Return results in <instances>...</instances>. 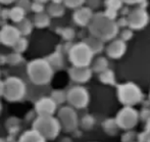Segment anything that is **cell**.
<instances>
[{
	"label": "cell",
	"mask_w": 150,
	"mask_h": 142,
	"mask_svg": "<svg viewBox=\"0 0 150 142\" xmlns=\"http://www.w3.org/2000/svg\"><path fill=\"white\" fill-rule=\"evenodd\" d=\"M90 31L97 37L110 38L117 32V26L112 20H109L104 13L94 14L91 20Z\"/></svg>",
	"instance_id": "1"
},
{
	"label": "cell",
	"mask_w": 150,
	"mask_h": 142,
	"mask_svg": "<svg viewBox=\"0 0 150 142\" xmlns=\"http://www.w3.org/2000/svg\"><path fill=\"white\" fill-rule=\"evenodd\" d=\"M28 74L33 83L43 85L51 79L52 70L48 61L43 59H35L28 65Z\"/></svg>",
	"instance_id": "2"
},
{
	"label": "cell",
	"mask_w": 150,
	"mask_h": 142,
	"mask_svg": "<svg viewBox=\"0 0 150 142\" xmlns=\"http://www.w3.org/2000/svg\"><path fill=\"white\" fill-rule=\"evenodd\" d=\"M4 87L5 97L8 100H18L25 94V84L18 78H8Z\"/></svg>",
	"instance_id": "3"
},
{
	"label": "cell",
	"mask_w": 150,
	"mask_h": 142,
	"mask_svg": "<svg viewBox=\"0 0 150 142\" xmlns=\"http://www.w3.org/2000/svg\"><path fill=\"white\" fill-rule=\"evenodd\" d=\"M148 21H149V16L147 14L146 10L140 7L132 10L128 16L129 26L134 29L143 28L148 23Z\"/></svg>",
	"instance_id": "4"
},
{
	"label": "cell",
	"mask_w": 150,
	"mask_h": 142,
	"mask_svg": "<svg viewBox=\"0 0 150 142\" xmlns=\"http://www.w3.org/2000/svg\"><path fill=\"white\" fill-rule=\"evenodd\" d=\"M21 32L18 28L11 26H4L0 31V41L7 46H14V44L21 39Z\"/></svg>",
	"instance_id": "5"
},
{
	"label": "cell",
	"mask_w": 150,
	"mask_h": 142,
	"mask_svg": "<svg viewBox=\"0 0 150 142\" xmlns=\"http://www.w3.org/2000/svg\"><path fill=\"white\" fill-rule=\"evenodd\" d=\"M90 56L91 54L89 49L83 44L75 46L71 51V59L78 65H87L89 62Z\"/></svg>",
	"instance_id": "6"
},
{
	"label": "cell",
	"mask_w": 150,
	"mask_h": 142,
	"mask_svg": "<svg viewBox=\"0 0 150 142\" xmlns=\"http://www.w3.org/2000/svg\"><path fill=\"white\" fill-rule=\"evenodd\" d=\"M52 121L47 116H41L39 119L36 120L34 123V128H35L36 132L39 133L41 136L46 137H52L53 136V128H50Z\"/></svg>",
	"instance_id": "7"
},
{
	"label": "cell",
	"mask_w": 150,
	"mask_h": 142,
	"mask_svg": "<svg viewBox=\"0 0 150 142\" xmlns=\"http://www.w3.org/2000/svg\"><path fill=\"white\" fill-rule=\"evenodd\" d=\"M93 13L90 7H81L77 9L74 13V20L78 25L86 26L92 20Z\"/></svg>",
	"instance_id": "8"
},
{
	"label": "cell",
	"mask_w": 150,
	"mask_h": 142,
	"mask_svg": "<svg viewBox=\"0 0 150 142\" xmlns=\"http://www.w3.org/2000/svg\"><path fill=\"white\" fill-rule=\"evenodd\" d=\"M52 107H53L52 100L47 98H42L36 104V109L41 116H46L50 111V109H52Z\"/></svg>",
	"instance_id": "9"
},
{
	"label": "cell",
	"mask_w": 150,
	"mask_h": 142,
	"mask_svg": "<svg viewBox=\"0 0 150 142\" xmlns=\"http://www.w3.org/2000/svg\"><path fill=\"white\" fill-rule=\"evenodd\" d=\"M25 11H26V10L21 7V6H16V7H13L9 11V18H11L13 22L20 23L24 20Z\"/></svg>",
	"instance_id": "10"
},
{
	"label": "cell",
	"mask_w": 150,
	"mask_h": 142,
	"mask_svg": "<svg viewBox=\"0 0 150 142\" xmlns=\"http://www.w3.org/2000/svg\"><path fill=\"white\" fill-rule=\"evenodd\" d=\"M48 13L52 16H61L64 13V7L61 3H54L52 2L48 6Z\"/></svg>",
	"instance_id": "11"
},
{
	"label": "cell",
	"mask_w": 150,
	"mask_h": 142,
	"mask_svg": "<svg viewBox=\"0 0 150 142\" xmlns=\"http://www.w3.org/2000/svg\"><path fill=\"white\" fill-rule=\"evenodd\" d=\"M50 23L49 16H47L44 12H40V13H37L35 16V25L39 28H44V27L48 26Z\"/></svg>",
	"instance_id": "12"
},
{
	"label": "cell",
	"mask_w": 150,
	"mask_h": 142,
	"mask_svg": "<svg viewBox=\"0 0 150 142\" xmlns=\"http://www.w3.org/2000/svg\"><path fill=\"white\" fill-rule=\"evenodd\" d=\"M32 24L30 21H28L27 18H24L22 22L18 23V31L21 32V34H24V35H27V34L31 33L32 31Z\"/></svg>",
	"instance_id": "13"
},
{
	"label": "cell",
	"mask_w": 150,
	"mask_h": 142,
	"mask_svg": "<svg viewBox=\"0 0 150 142\" xmlns=\"http://www.w3.org/2000/svg\"><path fill=\"white\" fill-rule=\"evenodd\" d=\"M122 50H124L122 44L120 43V42H115V43H113L112 45L110 46V48H109V53L112 56H117L122 53Z\"/></svg>",
	"instance_id": "14"
},
{
	"label": "cell",
	"mask_w": 150,
	"mask_h": 142,
	"mask_svg": "<svg viewBox=\"0 0 150 142\" xmlns=\"http://www.w3.org/2000/svg\"><path fill=\"white\" fill-rule=\"evenodd\" d=\"M122 0H105V6H106V8L117 10V11L122 8Z\"/></svg>",
	"instance_id": "15"
},
{
	"label": "cell",
	"mask_w": 150,
	"mask_h": 142,
	"mask_svg": "<svg viewBox=\"0 0 150 142\" xmlns=\"http://www.w3.org/2000/svg\"><path fill=\"white\" fill-rule=\"evenodd\" d=\"M71 76H73L74 79L79 80V81H82V80H85L88 76V72L84 71V70H74L71 72Z\"/></svg>",
	"instance_id": "16"
},
{
	"label": "cell",
	"mask_w": 150,
	"mask_h": 142,
	"mask_svg": "<svg viewBox=\"0 0 150 142\" xmlns=\"http://www.w3.org/2000/svg\"><path fill=\"white\" fill-rule=\"evenodd\" d=\"M85 1L86 0H63V3L69 8H78L83 5Z\"/></svg>",
	"instance_id": "17"
},
{
	"label": "cell",
	"mask_w": 150,
	"mask_h": 142,
	"mask_svg": "<svg viewBox=\"0 0 150 142\" xmlns=\"http://www.w3.org/2000/svg\"><path fill=\"white\" fill-rule=\"evenodd\" d=\"M14 49L16 50V52H22V51H24L25 49H26V47H27V41H26V39H24V38H21L20 40H18V42H16V44H14Z\"/></svg>",
	"instance_id": "18"
},
{
	"label": "cell",
	"mask_w": 150,
	"mask_h": 142,
	"mask_svg": "<svg viewBox=\"0 0 150 142\" xmlns=\"http://www.w3.org/2000/svg\"><path fill=\"white\" fill-rule=\"evenodd\" d=\"M31 9L33 11H35L36 13H40V12H43L44 10V5L42 4V2H34L32 3V7Z\"/></svg>",
	"instance_id": "19"
},
{
	"label": "cell",
	"mask_w": 150,
	"mask_h": 142,
	"mask_svg": "<svg viewBox=\"0 0 150 142\" xmlns=\"http://www.w3.org/2000/svg\"><path fill=\"white\" fill-rule=\"evenodd\" d=\"M18 6H21V7L24 8L25 10H29V9H31L32 4L29 0H18Z\"/></svg>",
	"instance_id": "20"
},
{
	"label": "cell",
	"mask_w": 150,
	"mask_h": 142,
	"mask_svg": "<svg viewBox=\"0 0 150 142\" xmlns=\"http://www.w3.org/2000/svg\"><path fill=\"white\" fill-rule=\"evenodd\" d=\"M104 14L107 16V18H109V20H113L115 18H117V10H113V9H109V8H106V10H105Z\"/></svg>",
	"instance_id": "21"
},
{
	"label": "cell",
	"mask_w": 150,
	"mask_h": 142,
	"mask_svg": "<svg viewBox=\"0 0 150 142\" xmlns=\"http://www.w3.org/2000/svg\"><path fill=\"white\" fill-rule=\"evenodd\" d=\"M101 0H87L88 7H90L91 9H95V8H98L100 5Z\"/></svg>",
	"instance_id": "22"
},
{
	"label": "cell",
	"mask_w": 150,
	"mask_h": 142,
	"mask_svg": "<svg viewBox=\"0 0 150 142\" xmlns=\"http://www.w3.org/2000/svg\"><path fill=\"white\" fill-rule=\"evenodd\" d=\"M20 59H21L20 55H18V53H16V54H11V55L8 56L7 61H9V62H11V63H16L20 61Z\"/></svg>",
	"instance_id": "23"
},
{
	"label": "cell",
	"mask_w": 150,
	"mask_h": 142,
	"mask_svg": "<svg viewBox=\"0 0 150 142\" xmlns=\"http://www.w3.org/2000/svg\"><path fill=\"white\" fill-rule=\"evenodd\" d=\"M63 36H64V38H67V39H69V38H73L74 31L71 29H65L64 32H63Z\"/></svg>",
	"instance_id": "24"
},
{
	"label": "cell",
	"mask_w": 150,
	"mask_h": 142,
	"mask_svg": "<svg viewBox=\"0 0 150 142\" xmlns=\"http://www.w3.org/2000/svg\"><path fill=\"white\" fill-rule=\"evenodd\" d=\"M122 1L127 4H138V3H141V2L145 1V0H122Z\"/></svg>",
	"instance_id": "25"
},
{
	"label": "cell",
	"mask_w": 150,
	"mask_h": 142,
	"mask_svg": "<svg viewBox=\"0 0 150 142\" xmlns=\"http://www.w3.org/2000/svg\"><path fill=\"white\" fill-rule=\"evenodd\" d=\"M131 36V32L130 31H126L122 33V37L124 38H129Z\"/></svg>",
	"instance_id": "26"
},
{
	"label": "cell",
	"mask_w": 150,
	"mask_h": 142,
	"mask_svg": "<svg viewBox=\"0 0 150 142\" xmlns=\"http://www.w3.org/2000/svg\"><path fill=\"white\" fill-rule=\"evenodd\" d=\"M14 0H0V2L1 3H3V4H10V3H12Z\"/></svg>",
	"instance_id": "27"
},
{
	"label": "cell",
	"mask_w": 150,
	"mask_h": 142,
	"mask_svg": "<svg viewBox=\"0 0 150 142\" xmlns=\"http://www.w3.org/2000/svg\"><path fill=\"white\" fill-rule=\"evenodd\" d=\"M122 14L130 13V12H129V8H128V7H125V8H122Z\"/></svg>",
	"instance_id": "28"
},
{
	"label": "cell",
	"mask_w": 150,
	"mask_h": 142,
	"mask_svg": "<svg viewBox=\"0 0 150 142\" xmlns=\"http://www.w3.org/2000/svg\"><path fill=\"white\" fill-rule=\"evenodd\" d=\"M52 1H53L54 3H61V2H63V0H52Z\"/></svg>",
	"instance_id": "29"
},
{
	"label": "cell",
	"mask_w": 150,
	"mask_h": 142,
	"mask_svg": "<svg viewBox=\"0 0 150 142\" xmlns=\"http://www.w3.org/2000/svg\"><path fill=\"white\" fill-rule=\"evenodd\" d=\"M38 2H46V1H48V0H37Z\"/></svg>",
	"instance_id": "30"
}]
</instances>
